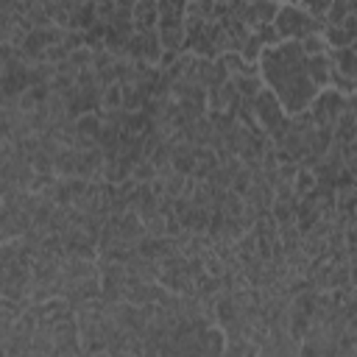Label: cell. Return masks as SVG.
<instances>
[{
	"instance_id": "ba28073f",
	"label": "cell",
	"mask_w": 357,
	"mask_h": 357,
	"mask_svg": "<svg viewBox=\"0 0 357 357\" xmlns=\"http://www.w3.org/2000/svg\"><path fill=\"white\" fill-rule=\"evenodd\" d=\"M351 14H357V0H351Z\"/></svg>"
},
{
	"instance_id": "5b68a950",
	"label": "cell",
	"mask_w": 357,
	"mask_h": 357,
	"mask_svg": "<svg viewBox=\"0 0 357 357\" xmlns=\"http://www.w3.org/2000/svg\"><path fill=\"white\" fill-rule=\"evenodd\" d=\"M231 84H234V89L240 92L243 100H254L265 89V81H262L259 73H240V75L231 78Z\"/></svg>"
},
{
	"instance_id": "6da1fadb",
	"label": "cell",
	"mask_w": 357,
	"mask_h": 357,
	"mask_svg": "<svg viewBox=\"0 0 357 357\" xmlns=\"http://www.w3.org/2000/svg\"><path fill=\"white\" fill-rule=\"evenodd\" d=\"M259 75H262L265 86L279 98V103L284 106V112L290 117L307 112L310 103L315 100V95L321 92V86L312 81V75L307 70V56L298 42L282 39V42L265 47L259 56Z\"/></svg>"
},
{
	"instance_id": "8992f818",
	"label": "cell",
	"mask_w": 357,
	"mask_h": 357,
	"mask_svg": "<svg viewBox=\"0 0 357 357\" xmlns=\"http://www.w3.org/2000/svg\"><path fill=\"white\" fill-rule=\"evenodd\" d=\"M349 14H351V0H332L329 14H326V25H340V22H346Z\"/></svg>"
},
{
	"instance_id": "3957f363",
	"label": "cell",
	"mask_w": 357,
	"mask_h": 357,
	"mask_svg": "<svg viewBox=\"0 0 357 357\" xmlns=\"http://www.w3.org/2000/svg\"><path fill=\"white\" fill-rule=\"evenodd\" d=\"M310 117H312V123L315 126H324V128H335V123H337V117L346 112V95H340L337 89H332V86H326V89H321L318 95H315V100L310 103Z\"/></svg>"
},
{
	"instance_id": "7a4b0ae2",
	"label": "cell",
	"mask_w": 357,
	"mask_h": 357,
	"mask_svg": "<svg viewBox=\"0 0 357 357\" xmlns=\"http://www.w3.org/2000/svg\"><path fill=\"white\" fill-rule=\"evenodd\" d=\"M273 28H276L279 39H284V42H301L304 36H310L315 31H324L326 22L310 17L298 3H287V6H279L276 20H273Z\"/></svg>"
},
{
	"instance_id": "52a82bcc",
	"label": "cell",
	"mask_w": 357,
	"mask_h": 357,
	"mask_svg": "<svg viewBox=\"0 0 357 357\" xmlns=\"http://www.w3.org/2000/svg\"><path fill=\"white\" fill-rule=\"evenodd\" d=\"M298 6H301V8H304L310 17H315V20L326 22V14H329L332 0H298Z\"/></svg>"
},
{
	"instance_id": "277c9868",
	"label": "cell",
	"mask_w": 357,
	"mask_h": 357,
	"mask_svg": "<svg viewBox=\"0 0 357 357\" xmlns=\"http://www.w3.org/2000/svg\"><path fill=\"white\" fill-rule=\"evenodd\" d=\"M159 25V3L137 0L134 3V31H156Z\"/></svg>"
}]
</instances>
